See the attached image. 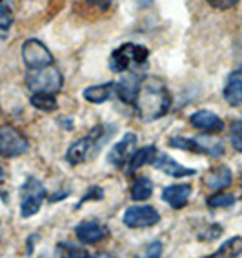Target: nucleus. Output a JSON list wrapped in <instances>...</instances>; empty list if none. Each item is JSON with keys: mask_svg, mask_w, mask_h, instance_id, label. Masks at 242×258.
<instances>
[{"mask_svg": "<svg viewBox=\"0 0 242 258\" xmlns=\"http://www.w3.org/2000/svg\"><path fill=\"white\" fill-rule=\"evenodd\" d=\"M75 235H77V238L84 245H93L98 244V242H102L104 238H107L109 229L104 224H100L98 220H88V222H80L79 226L75 227Z\"/></svg>", "mask_w": 242, "mask_h": 258, "instance_id": "obj_11", "label": "nucleus"}, {"mask_svg": "<svg viewBox=\"0 0 242 258\" xmlns=\"http://www.w3.org/2000/svg\"><path fill=\"white\" fill-rule=\"evenodd\" d=\"M26 86L31 93H58L64 86V77L51 64L42 70H33L26 79Z\"/></svg>", "mask_w": 242, "mask_h": 258, "instance_id": "obj_6", "label": "nucleus"}, {"mask_svg": "<svg viewBox=\"0 0 242 258\" xmlns=\"http://www.w3.org/2000/svg\"><path fill=\"white\" fill-rule=\"evenodd\" d=\"M233 182L231 169L228 166H219L213 167L202 176V184L206 189L210 191H222V189H228Z\"/></svg>", "mask_w": 242, "mask_h": 258, "instance_id": "obj_15", "label": "nucleus"}, {"mask_svg": "<svg viewBox=\"0 0 242 258\" xmlns=\"http://www.w3.org/2000/svg\"><path fill=\"white\" fill-rule=\"evenodd\" d=\"M151 166L155 167V169L162 171L164 175L168 176H173V178H182V176H193L197 175V169H193V167H186V166H180L175 158H171L169 155H166V153H157V157L153 158V162H151Z\"/></svg>", "mask_w": 242, "mask_h": 258, "instance_id": "obj_12", "label": "nucleus"}, {"mask_svg": "<svg viewBox=\"0 0 242 258\" xmlns=\"http://www.w3.org/2000/svg\"><path fill=\"white\" fill-rule=\"evenodd\" d=\"M4 176V169H2V166H0V178Z\"/></svg>", "mask_w": 242, "mask_h": 258, "instance_id": "obj_33", "label": "nucleus"}, {"mask_svg": "<svg viewBox=\"0 0 242 258\" xmlns=\"http://www.w3.org/2000/svg\"><path fill=\"white\" fill-rule=\"evenodd\" d=\"M206 2H208L211 8H215V10L226 11V10H231V8H235L240 0H206Z\"/></svg>", "mask_w": 242, "mask_h": 258, "instance_id": "obj_29", "label": "nucleus"}, {"mask_svg": "<svg viewBox=\"0 0 242 258\" xmlns=\"http://www.w3.org/2000/svg\"><path fill=\"white\" fill-rule=\"evenodd\" d=\"M229 142L235 151L242 153V120H235L229 127Z\"/></svg>", "mask_w": 242, "mask_h": 258, "instance_id": "obj_27", "label": "nucleus"}, {"mask_svg": "<svg viewBox=\"0 0 242 258\" xmlns=\"http://www.w3.org/2000/svg\"><path fill=\"white\" fill-rule=\"evenodd\" d=\"M133 106L137 107V115L142 122H153V120L168 115L169 107H171V95H169L164 80H160L155 75L142 79Z\"/></svg>", "mask_w": 242, "mask_h": 258, "instance_id": "obj_1", "label": "nucleus"}, {"mask_svg": "<svg viewBox=\"0 0 242 258\" xmlns=\"http://www.w3.org/2000/svg\"><path fill=\"white\" fill-rule=\"evenodd\" d=\"M137 142H139L137 135L133 133V131H128L115 146H111V149L107 153V162H109L113 167H116V169L126 167L131 155L137 151Z\"/></svg>", "mask_w": 242, "mask_h": 258, "instance_id": "obj_9", "label": "nucleus"}, {"mask_svg": "<svg viewBox=\"0 0 242 258\" xmlns=\"http://www.w3.org/2000/svg\"><path fill=\"white\" fill-rule=\"evenodd\" d=\"M235 202H237L235 195L224 193V191H217V193L210 195V197L206 199V204H208V208H211V209H217V208H231V206H235Z\"/></svg>", "mask_w": 242, "mask_h": 258, "instance_id": "obj_24", "label": "nucleus"}, {"mask_svg": "<svg viewBox=\"0 0 242 258\" xmlns=\"http://www.w3.org/2000/svg\"><path fill=\"white\" fill-rule=\"evenodd\" d=\"M222 233H224L222 226H219V224H210V226H206L204 229H200L199 233H197V238H199L200 242H211V240L219 238Z\"/></svg>", "mask_w": 242, "mask_h": 258, "instance_id": "obj_26", "label": "nucleus"}, {"mask_svg": "<svg viewBox=\"0 0 242 258\" xmlns=\"http://www.w3.org/2000/svg\"><path fill=\"white\" fill-rule=\"evenodd\" d=\"M242 253V236H231L229 240H226L211 256L215 258H233L238 256Z\"/></svg>", "mask_w": 242, "mask_h": 258, "instance_id": "obj_21", "label": "nucleus"}, {"mask_svg": "<svg viewBox=\"0 0 242 258\" xmlns=\"http://www.w3.org/2000/svg\"><path fill=\"white\" fill-rule=\"evenodd\" d=\"M130 191H131V199L135 200V202H144V200L151 199V195H153V182H151L149 176L139 175L133 180Z\"/></svg>", "mask_w": 242, "mask_h": 258, "instance_id": "obj_20", "label": "nucleus"}, {"mask_svg": "<svg viewBox=\"0 0 242 258\" xmlns=\"http://www.w3.org/2000/svg\"><path fill=\"white\" fill-rule=\"evenodd\" d=\"M126 75H122L120 80L115 84V91L116 95H118V98H120L124 104H135L137 100V95H139V89H140V84H142V79H140V75L137 73H128V71H124Z\"/></svg>", "mask_w": 242, "mask_h": 258, "instance_id": "obj_13", "label": "nucleus"}, {"mask_svg": "<svg viewBox=\"0 0 242 258\" xmlns=\"http://www.w3.org/2000/svg\"><path fill=\"white\" fill-rule=\"evenodd\" d=\"M13 20H15V13L11 2H0V38H6L10 35Z\"/></svg>", "mask_w": 242, "mask_h": 258, "instance_id": "obj_23", "label": "nucleus"}, {"mask_svg": "<svg viewBox=\"0 0 242 258\" xmlns=\"http://www.w3.org/2000/svg\"><path fill=\"white\" fill-rule=\"evenodd\" d=\"M190 124L193 125L199 131H204V133H220L224 129V122L219 115H215L213 111L208 109H200L195 111L193 115L190 116Z\"/></svg>", "mask_w": 242, "mask_h": 258, "instance_id": "obj_14", "label": "nucleus"}, {"mask_svg": "<svg viewBox=\"0 0 242 258\" xmlns=\"http://www.w3.org/2000/svg\"><path fill=\"white\" fill-rule=\"evenodd\" d=\"M162 254V244L160 242H151V244H148V247H146V256H160Z\"/></svg>", "mask_w": 242, "mask_h": 258, "instance_id": "obj_31", "label": "nucleus"}, {"mask_svg": "<svg viewBox=\"0 0 242 258\" xmlns=\"http://www.w3.org/2000/svg\"><path fill=\"white\" fill-rule=\"evenodd\" d=\"M46 199L47 191L42 182L35 176H28L22 189H20V215H22V218H29L33 215H37Z\"/></svg>", "mask_w": 242, "mask_h": 258, "instance_id": "obj_4", "label": "nucleus"}, {"mask_svg": "<svg viewBox=\"0 0 242 258\" xmlns=\"http://www.w3.org/2000/svg\"><path fill=\"white\" fill-rule=\"evenodd\" d=\"M124 224L131 229H144L160 222V215L151 206H133L124 213Z\"/></svg>", "mask_w": 242, "mask_h": 258, "instance_id": "obj_10", "label": "nucleus"}, {"mask_svg": "<svg viewBox=\"0 0 242 258\" xmlns=\"http://www.w3.org/2000/svg\"><path fill=\"white\" fill-rule=\"evenodd\" d=\"M157 146H144V148L137 149L133 155H131L130 162H128V167H126V173L128 175H133L140 167H144L146 164H151L153 158L157 157Z\"/></svg>", "mask_w": 242, "mask_h": 258, "instance_id": "obj_18", "label": "nucleus"}, {"mask_svg": "<svg viewBox=\"0 0 242 258\" xmlns=\"http://www.w3.org/2000/svg\"><path fill=\"white\" fill-rule=\"evenodd\" d=\"M86 2H88V6H91L93 10L102 11L104 13V11H107L109 8H111L115 0H86Z\"/></svg>", "mask_w": 242, "mask_h": 258, "instance_id": "obj_30", "label": "nucleus"}, {"mask_svg": "<svg viewBox=\"0 0 242 258\" xmlns=\"http://www.w3.org/2000/svg\"><path fill=\"white\" fill-rule=\"evenodd\" d=\"M191 191L193 187L190 184H171L162 189V200L173 209H182L190 200Z\"/></svg>", "mask_w": 242, "mask_h": 258, "instance_id": "obj_16", "label": "nucleus"}, {"mask_svg": "<svg viewBox=\"0 0 242 258\" xmlns=\"http://www.w3.org/2000/svg\"><path fill=\"white\" fill-rule=\"evenodd\" d=\"M115 84L113 82H106V84H98V86H89V88L84 89L82 97L86 98L91 104H104L111 98V93Z\"/></svg>", "mask_w": 242, "mask_h": 258, "instance_id": "obj_19", "label": "nucleus"}, {"mask_svg": "<svg viewBox=\"0 0 242 258\" xmlns=\"http://www.w3.org/2000/svg\"><path fill=\"white\" fill-rule=\"evenodd\" d=\"M113 131H115V125L107 124H100L97 127H93L86 137L75 140L68 148L66 160L70 162L71 166H79V164H84L89 158H93L100 151L104 144L113 137Z\"/></svg>", "mask_w": 242, "mask_h": 258, "instance_id": "obj_2", "label": "nucleus"}, {"mask_svg": "<svg viewBox=\"0 0 242 258\" xmlns=\"http://www.w3.org/2000/svg\"><path fill=\"white\" fill-rule=\"evenodd\" d=\"M66 197H70V191H62V193H55L49 197V202H58V200L66 199Z\"/></svg>", "mask_w": 242, "mask_h": 258, "instance_id": "obj_32", "label": "nucleus"}, {"mask_svg": "<svg viewBox=\"0 0 242 258\" xmlns=\"http://www.w3.org/2000/svg\"><path fill=\"white\" fill-rule=\"evenodd\" d=\"M29 149V140L13 125H0V157L15 158Z\"/></svg>", "mask_w": 242, "mask_h": 258, "instance_id": "obj_8", "label": "nucleus"}, {"mask_svg": "<svg viewBox=\"0 0 242 258\" xmlns=\"http://www.w3.org/2000/svg\"><path fill=\"white\" fill-rule=\"evenodd\" d=\"M0 2H13V0H0Z\"/></svg>", "mask_w": 242, "mask_h": 258, "instance_id": "obj_34", "label": "nucleus"}, {"mask_svg": "<svg viewBox=\"0 0 242 258\" xmlns=\"http://www.w3.org/2000/svg\"><path fill=\"white\" fill-rule=\"evenodd\" d=\"M240 182H242V176H240Z\"/></svg>", "mask_w": 242, "mask_h": 258, "instance_id": "obj_35", "label": "nucleus"}, {"mask_svg": "<svg viewBox=\"0 0 242 258\" xmlns=\"http://www.w3.org/2000/svg\"><path fill=\"white\" fill-rule=\"evenodd\" d=\"M169 146L175 149H180V151H190L195 153V155H206V157L211 158H219L224 155V144L220 140L213 139H206L204 135L202 137H195V139H188V137H173L169 139Z\"/></svg>", "mask_w": 242, "mask_h": 258, "instance_id": "obj_5", "label": "nucleus"}, {"mask_svg": "<svg viewBox=\"0 0 242 258\" xmlns=\"http://www.w3.org/2000/svg\"><path fill=\"white\" fill-rule=\"evenodd\" d=\"M22 60L28 70H42L53 64V53L38 38H28L22 44Z\"/></svg>", "mask_w": 242, "mask_h": 258, "instance_id": "obj_7", "label": "nucleus"}, {"mask_svg": "<svg viewBox=\"0 0 242 258\" xmlns=\"http://www.w3.org/2000/svg\"><path fill=\"white\" fill-rule=\"evenodd\" d=\"M224 100L233 107L242 106V70L233 71L228 77L224 86Z\"/></svg>", "mask_w": 242, "mask_h": 258, "instance_id": "obj_17", "label": "nucleus"}, {"mask_svg": "<svg viewBox=\"0 0 242 258\" xmlns=\"http://www.w3.org/2000/svg\"><path fill=\"white\" fill-rule=\"evenodd\" d=\"M102 199H104V189L98 187V185H93V187H89L88 191H86L84 197L79 200V204H77V209L82 208L88 200H102Z\"/></svg>", "mask_w": 242, "mask_h": 258, "instance_id": "obj_28", "label": "nucleus"}, {"mask_svg": "<svg viewBox=\"0 0 242 258\" xmlns=\"http://www.w3.org/2000/svg\"><path fill=\"white\" fill-rule=\"evenodd\" d=\"M56 256H71V258H82V256H89V253L86 249L79 247V245L70 244V242H60L56 244L55 249Z\"/></svg>", "mask_w": 242, "mask_h": 258, "instance_id": "obj_25", "label": "nucleus"}, {"mask_svg": "<svg viewBox=\"0 0 242 258\" xmlns=\"http://www.w3.org/2000/svg\"><path fill=\"white\" fill-rule=\"evenodd\" d=\"M148 47L139 46V44H122L109 56V70L113 73H124V71L130 70L131 66L144 68L148 64Z\"/></svg>", "mask_w": 242, "mask_h": 258, "instance_id": "obj_3", "label": "nucleus"}, {"mask_svg": "<svg viewBox=\"0 0 242 258\" xmlns=\"http://www.w3.org/2000/svg\"><path fill=\"white\" fill-rule=\"evenodd\" d=\"M33 107H37L40 111H46V113H51L58 107L55 98V93H33L31 98H29Z\"/></svg>", "mask_w": 242, "mask_h": 258, "instance_id": "obj_22", "label": "nucleus"}]
</instances>
